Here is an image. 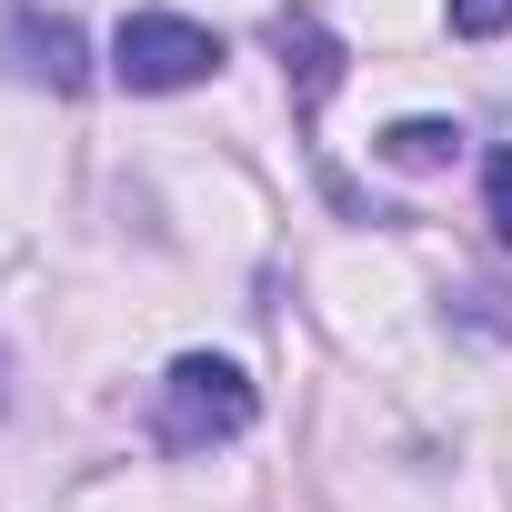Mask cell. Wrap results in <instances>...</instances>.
Returning <instances> with one entry per match:
<instances>
[{
    "mask_svg": "<svg viewBox=\"0 0 512 512\" xmlns=\"http://www.w3.org/2000/svg\"><path fill=\"white\" fill-rule=\"evenodd\" d=\"M221 71V31L181 21V11H131L111 31V81L121 91H201Z\"/></svg>",
    "mask_w": 512,
    "mask_h": 512,
    "instance_id": "6da1fadb",
    "label": "cell"
},
{
    "mask_svg": "<svg viewBox=\"0 0 512 512\" xmlns=\"http://www.w3.org/2000/svg\"><path fill=\"white\" fill-rule=\"evenodd\" d=\"M231 432H251V382H241V362L181 352L171 382H161V442H171V452H201V442H231Z\"/></svg>",
    "mask_w": 512,
    "mask_h": 512,
    "instance_id": "7a4b0ae2",
    "label": "cell"
},
{
    "mask_svg": "<svg viewBox=\"0 0 512 512\" xmlns=\"http://www.w3.org/2000/svg\"><path fill=\"white\" fill-rule=\"evenodd\" d=\"M0 71L21 91H61L71 101L91 81V41H81V21L41 11V0H0Z\"/></svg>",
    "mask_w": 512,
    "mask_h": 512,
    "instance_id": "3957f363",
    "label": "cell"
},
{
    "mask_svg": "<svg viewBox=\"0 0 512 512\" xmlns=\"http://www.w3.org/2000/svg\"><path fill=\"white\" fill-rule=\"evenodd\" d=\"M272 51H282V71H292V101H302V111H322V101H332V81H342V41H332L312 11H282V21H272Z\"/></svg>",
    "mask_w": 512,
    "mask_h": 512,
    "instance_id": "277c9868",
    "label": "cell"
},
{
    "mask_svg": "<svg viewBox=\"0 0 512 512\" xmlns=\"http://www.w3.org/2000/svg\"><path fill=\"white\" fill-rule=\"evenodd\" d=\"M452 151H462L452 121H392V131H382V161H392V171H442Z\"/></svg>",
    "mask_w": 512,
    "mask_h": 512,
    "instance_id": "5b68a950",
    "label": "cell"
},
{
    "mask_svg": "<svg viewBox=\"0 0 512 512\" xmlns=\"http://www.w3.org/2000/svg\"><path fill=\"white\" fill-rule=\"evenodd\" d=\"M482 211H492V231L512 241V151H492V161H482Z\"/></svg>",
    "mask_w": 512,
    "mask_h": 512,
    "instance_id": "8992f818",
    "label": "cell"
},
{
    "mask_svg": "<svg viewBox=\"0 0 512 512\" xmlns=\"http://www.w3.org/2000/svg\"><path fill=\"white\" fill-rule=\"evenodd\" d=\"M452 31H462V41H492V31H512V0H452Z\"/></svg>",
    "mask_w": 512,
    "mask_h": 512,
    "instance_id": "52a82bcc",
    "label": "cell"
}]
</instances>
